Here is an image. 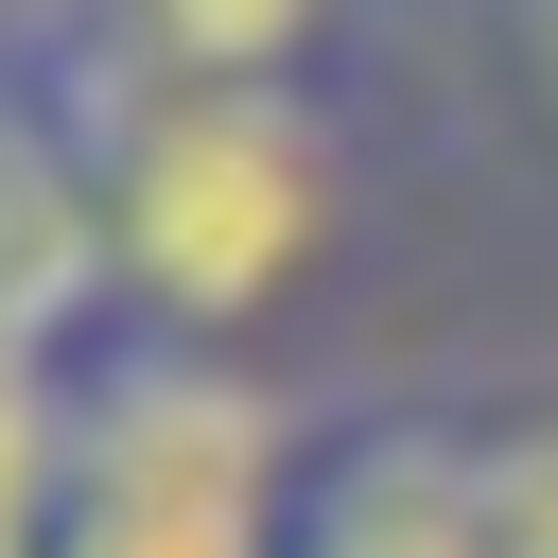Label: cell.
I'll use <instances>...</instances> for the list:
<instances>
[{
    "mask_svg": "<svg viewBox=\"0 0 558 558\" xmlns=\"http://www.w3.org/2000/svg\"><path fill=\"white\" fill-rule=\"evenodd\" d=\"M17 70L70 122L87 174V244H105V314L122 331H192V349H262L331 296L349 227H366V157H349V87H122L70 70L17 0H0Z\"/></svg>",
    "mask_w": 558,
    "mask_h": 558,
    "instance_id": "6da1fadb",
    "label": "cell"
},
{
    "mask_svg": "<svg viewBox=\"0 0 558 558\" xmlns=\"http://www.w3.org/2000/svg\"><path fill=\"white\" fill-rule=\"evenodd\" d=\"M296 453H314V401L262 349H192V331L105 314L70 349L52 558H279L296 541Z\"/></svg>",
    "mask_w": 558,
    "mask_h": 558,
    "instance_id": "7a4b0ae2",
    "label": "cell"
},
{
    "mask_svg": "<svg viewBox=\"0 0 558 558\" xmlns=\"http://www.w3.org/2000/svg\"><path fill=\"white\" fill-rule=\"evenodd\" d=\"M279 558H488L471 506V418L401 401V384H331L314 453H296V541Z\"/></svg>",
    "mask_w": 558,
    "mask_h": 558,
    "instance_id": "3957f363",
    "label": "cell"
},
{
    "mask_svg": "<svg viewBox=\"0 0 558 558\" xmlns=\"http://www.w3.org/2000/svg\"><path fill=\"white\" fill-rule=\"evenodd\" d=\"M70 70L122 87H349L384 0H17Z\"/></svg>",
    "mask_w": 558,
    "mask_h": 558,
    "instance_id": "277c9868",
    "label": "cell"
},
{
    "mask_svg": "<svg viewBox=\"0 0 558 558\" xmlns=\"http://www.w3.org/2000/svg\"><path fill=\"white\" fill-rule=\"evenodd\" d=\"M0 331H17V349H87V331H105L87 174H70V122H52V87L17 70V35H0Z\"/></svg>",
    "mask_w": 558,
    "mask_h": 558,
    "instance_id": "5b68a950",
    "label": "cell"
},
{
    "mask_svg": "<svg viewBox=\"0 0 558 558\" xmlns=\"http://www.w3.org/2000/svg\"><path fill=\"white\" fill-rule=\"evenodd\" d=\"M453 418H471L488 558H558V384H488V401H453Z\"/></svg>",
    "mask_w": 558,
    "mask_h": 558,
    "instance_id": "8992f818",
    "label": "cell"
},
{
    "mask_svg": "<svg viewBox=\"0 0 558 558\" xmlns=\"http://www.w3.org/2000/svg\"><path fill=\"white\" fill-rule=\"evenodd\" d=\"M453 52H471V105L558 174V0H453Z\"/></svg>",
    "mask_w": 558,
    "mask_h": 558,
    "instance_id": "52a82bcc",
    "label": "cell"
},
{
    "mask_svg": "<svg viewBox=\"0 0 558 558\" xmlns=\"http://www.w3.org/2000/svg\"><path fill=\"white\" fill-rule=\"evenodd\" d=\"M52 436H70V349L0 331V558H52Z\"/></svg>",
    "mask_w": 558,
    "mask_h": 558,
    "instance_id": "ba28073f",
    "label": "cell"
}]
</instances>
